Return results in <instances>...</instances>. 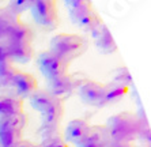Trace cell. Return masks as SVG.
<instances>
[{
  "label": "cell",
  "instance_id": "obj_11",
  "mask_svg": "<svg viewBox=\"0 0 151 147\" xmlns=\"http://www.w3.org/2000/svg\"><path fill=\"white\" fill-rule=\"evenodd\" d=\"M42 125L59 127L64 117V101L60 98H55V101L49 105L45 112L41 113Z\"/></svg>",
  "mask_w": 151,
  "mask_h": 147
},
{
  "label": "cell",
  "instance_id": "obj_14",
  "mask_svg": "<svg viewBox=\"0 0 151 147\" xmlns=\"http://www.w3.org/2000/svg\"><path fill=\"white\" fill-rule=\"evenodd\" d=\"M23 112V99L17 95H0V117Z\"/></svg>",
  "mask_w": 151,
  "mask_h": 147
},
{
  "label": "cell",
  "instance_id": "obj_18",
  "mask_svg": "<svg viewBox=\"0 0 151 147\" xmlns=\"http://www.w3.org/2000/svg\"><path fill=\"white\" fill-rule=\"evenodd\" d=\"M129 87L124 86L121 83H116V82H110V83L105 84V98L108 105L109 104H114L119 102L120 99H123L127 94H128Z\"/></svg>",
  "mask_w": 151,
  "mask_h": 147
},
{
  "label": "cell",
  "instance_id": "obj_3",
  "mask_svg": "<svg viewBox=\"0 0 151 147\" xmlns=\"http://www.w3.org/2000/svg\"><path fill=\"white\" fill-rule=\"evenodd\" d=\"M37 64L41 74L46 78V81L67 74L68 67H70V61L52 52L50 49L40 53L37 57Z\"/></svg>",
  "mask_w": 151,
  "mask_h": 147
},
{
  "label": "cell",
  "instance_id": "obj_19",
  "mask_svg": "<svg viewBox=\"0 0 151 147\" xmlns=\"http://www.w3.org/2000/svg\"><path fill=\"white\" fill-rule=\"evenodd\" d=\"M94 42H95L97 49H98L102 55H110V53H114L117 50L116 41H114V38L110 34L109 29L105 30L99 37H97L94 40Z\"/></svg>",
  "mask_w": 151,
  "mask_h": 147
},
{
  "label": "cell",
  "instance_id": "obj_4",
  "mask_svg": "<svg viewBox=\"0 0 151 147\" xmlns=\"http://www.w3.org/2000/svg\"><path fill=\"white\" fill-rule=\"evenodd\" d=\"M78 95L83 104L94 108H104L108 105L105 98V83L91 79H84L78 84Z\"/></svg>",
  "mask_w": 151,
  "mask_h": 147
},
{
  "label": "cell",
  "instance_id": "obj_8",
  "mask_svg": "<svg viewBox=\"0 0 151 147\" xmlns=\"http://www.w3.org/2000/svg\"><path fill=\"white\" fill-rule=\"evenodd\" d=\"M70 18L72 23L76 24L78 27H81L84 32H90L94 26H97L102 21L98 14L93 10L91 6L70 10Z\"/></svg>",
  "mask_w": 151,
  "mask_h": 147
},
{
  "label": "cell",
  "instance_id": "obj_5",
  "mask_svg": "<svg viewBox=\"0 0 151 147\" xmlns=\"http://www.w3.org/2000/svg\"><path fill=\"white\" fill-rule=\"evenodd\" d=\"M32 15L34 21L45 29H55L59 22L56 0H33Z\"/></svg>",
  "mask_w": 151,
  "mask_h": 147
},
{
  "label": "cell",
  "instance_id": "obj_22",
  "mask_svg": "<svg viewBox=\"0 0 151 147\" xmlns=\"http://www.w3.org/2000/svg\"><path fill=\"white\" fill-rule=\"evenodd\" d=\"M140 120V125H139V133H137V139L142 140L143 143H146L144 147H151V130L148 125L147 120L143 116H139Z\"/></svg>",
  "mask_w": 151,
  "mask_h": 147
},
{
  "label": "cell",
  "instance_id": "obj_29",
  "mask_svg": "<svg viewBox=\"0 0 151 147\" xmlns=\"http://www.w3.org/2000/svg\"><path fill=\"white\" fill-rule=\"evenodd\" d=\"M109 147H134V146L128 143H116V142H112Z\"/></svg>",
  "mask_w": 151,
  "mask_h": 147
},
{
  "label": "cell",
  "instance_id": "obj_26",
  "mask_svg": "<svg viewBox=\"0 0 151 147\" xmlns=\"http://www.w3.org/2000/svg\"><path fill=\"white\" fill-rule=\"evenodd\" d=\"M105 30H108V27H106V24L101 21L98 24H97V26H94V27H93L88 33H90V35H91V38H93V40H95L97 37H99V35H101L102 33L105 32Z\"/></svg>",
  "mask_w": 151,
  "mask_h": 147
},
{
  "label": "cell",
  "instance_id": "obj_2",
  "mask_svg": "<svg viewBox=\"0 0 151 147\" xmlns=\"http://www.w3.org/2000/svg\"><path fill=\"white\" fill-rule=\"evenodd\" d=\"M50 50L71 63L87 50V41L79 34L60 33L50 40Z\"/></svg>",
  "mask_w": 151,
  "mask_h": 147
},
{
  "label": "cell",
  "instance_id": "obj_6",
  "mask_svg": "<svg viewBox=\"0 0 151 147\" xmlns=\"http://www.w3.org/2000/svg\"><path fill=\"white\" fill-rule=\"evenodd\" d=\"M10 90L12 91V95H17V97L25 99V98L30 97L34 91L38 90V83H37L34 75L18 70L12 78Z\"/></svg>",
  "mask_w": 151,
  "mask_h": 147
},
{
  "label": "cell",
  "instance_id": "obj_28",
  "mask_svg": "<svg viewBox=\"0 0 151 147\" xmlns=\"http://www.w3.org/2000/svg\"><path fill=\"white\" fill-rule=\"evenodd\" d=\"M40 147H68V144L64 142V139H57V140H52V142L42 143Z\"/></svg>",
  "mask_w": 151,
  "mask_h": 147
},
{
  "label": "cell",
  "instance_id": "obj_9",
  "mask_svg": "<svg viewBox=\"0 0 151 147\" xmlns=\"http://www.w3.org/2000/svg\"><path fill=\"white\" fill-rule=\"evenodd\" d=\"M112 143L106 125H90L87 135L76 147H109Z\"/></svg>",
  "mask_w": 151,
  "mask_h": 147
},
{
  "label": "cell",
  "instance_id": "obj_25",
  "mask_svg": "<svg viewBox=\"0 0 151 147\" xmlns=\"http://www.w3.org/2000/svg\"><path fill=\"white\" fill-rule=\"evenodd\" d=\"M65 4L68 6L70 10H75V8L91 6V0H65Z\"/></svg>",
  "mask_w": 151,
  "mask_h": 147
},
{
  "label": "cell",
  "instance_id": "obj_30",
  "mask_svg": "<svg viewBox=\"0 0 151 147\" xmlns=\"http://www.w3.org/2000/svg\"><path fill=\"white\" fill-rule=\"evenodd\" d=\"M18 147H40V146H35V144H33L32 142H27V140H25V142L22 140L21 144H19Z\"/></svg>",
  "mask_w": 151,
  "mask_h": 147
},
{
  "label": "cell",
  "instance_id": "obj_20",
  "mask_svg": "<svg viewBox=\"0 0 151 147\" xmlns=\"http://www.w3.org/2000/svg\"><path fill=\"white\" fill-rule=\"evenodd\" d=\"M17 71L18 70L14 67L12 61L0 64V91L8 90V89H10L12 78H14Z\"/></svg>",
  "mask_w": 151,
  "mask_h": 147
},
{
  "label": "cell",
  "instance_id": "obj_24",
  "mask_svg": "<svg viewBox=\"0 0 151 147\" xmlns=\"http://www.w3.org/2000/svg\"><path fill=\"white\" fill-rule=\"evenodd\" d=\"M113 82L116 83H121L124 86H128L129 87L132 84V78H131V74L128 71L127 67H120L117 68L114 72H113Z\"/></svg>",
  "mask_w": 151,
  "mask_h": 147
},
{
  "label": "cell",
  "instance_id": "obj_15",
  "mask_svg": "<svg viewBox=\"0 0 151 147\" xmlns=\"http://www.w3.org/2000/svg\"><path fill=\"white\" fill-rule=\"evenodd\" d=\"M55 98L56 97H53L46 89L45 90L38 89V90L34 91V93L29 97V99H30V105H32V108L35 109V110H38L40 113H42L49 108V105L55 101Z\"/></svg>",
  "mask_w": 151,
  "mask_h": 147
},
{
  "label": "cell",
  "instance_id": "obj_13",
  "mask_svg": "<svg viewBox=\"0 0 151 147\" xmlns=\"http://www.w3.org/2000/svg\"><path fill=\"white\" fill-rule=\"evenodd\" d=\"M32 41H33V32L30 30V27L27 24L22 23V22H17L10 29L4 45L14 44V42H27V44H32Z\"/></svg>",
  "mask_w": 151,
  "mask_h": 147
},
{
  "label": "cell",
  "instance_id": "obj_21",
  "mask_svg": "<svg viewBox=\"0 0 151 147\" xmlns=\"http://www.w3.org/2000/svg\"><path fill=\"white\" fill-rule=\"evenodd\" d=\"M0 124L7 125L10 128H14V130L22 131L26 127V124H27V116L25 115V112L4 116V117H0Z\"/></svg>",
  "mask_w": 151,
  "mask_h": 147
},
{
  "label": "cell",
  "instance_id": "obj_10",
  "mask_svg": "<svg viewBox=\"0 0 151 147\" xmlns=\"http://www.w3.org/2000/svg\"><path fill=\"white\" fill-rule=\"evenodd\" d=\"M88 130H90V124L83 119H74L68 122L67 128L64 131V142L72 143L75 146L81 143L82 140L86 138Z\"/></svg>",
  "mask_w": 151,
  "mask_h": 147
},
{
  "label": "cell",
  "instance_id": "obj_16",
  "mask_svg": "<svg viewBox=\"0 0 151 147\" xmlns=\"http://www.w3.org/2000/svg\"><path fill=\"white\" fill-rule=\"evenodd\" d=\"M22 142V131L0 124V147H18Z\"/></svg>",
  "mask_w": 151,
  "mask_h": 147
},
{
  "label": "cell",
  "instance_id": "obj_17",
  "mask_svg": "<svg viewBox=\"0 0 151 147\" xmlns=\"http://www.w3.org/2000/svg\"><path fill=\"white\" fill-rule=\"evenodd\" d=\"M17 22H19L18 17L12 14L8 8H0V44L4 45L10 29Z\"/></svg>",
  "mask_w": 151,
  "mask_h": 147
},
{
  "label": "cell",
  "instance_id": "obj_1",
  "mask_svg": "<svg viewBox=\"0 0 151 147\" xmlns=\"http://www.w3.org/2000/svg\"><path fill=\"white\" fill-rule=\"evenodd\" d=\"M105 125L108 128L112 142L132 144V142L137 139L140 120L139 116L135 113L121 112L109 117Z\"/></svg>",
  "mask_w": 151,
  "mask_h": 147
},
{
  "label": "cell",
  "instance_id": "obj_27",
  "mask_svg": "<svg viewBox=\"0 0 151 147\" xmlns=\"http://www.w3.org/2000/svg\"><path fill=\"white\" fill-rule=\"evenodd\" d=\"M8 61H11V59H10V55H8L7 46L0 44V64L8 63Z\"/></svg>",
  "mask_w": 151,
  "mask_h": 147
},
{
  "label": "cell",
  "instance_id": "obj_12",
  "mask_svg": "<svg viewBox=\"0 0 151 147\" xmlns=\"http://www.w3.org/2000/svg\"><path fill=\"white\" fill-rule=\"evenodd\" d=\"M8 55H10L11 61H17V63H29L34 56V50H33L32 44L27 42H14V44H7Z\"/></svg>",
  "mask_w": 151,
  "mask_h": 147
},
{
  "label": "cell",
  "instance_id": "obj_7",
  "mask_svg": "<svg viewBox=\"0 0 151 147\" xmlns=\"http://www.w3.org/2000/svg\"><path fill=\"white\" fill-rule=\"evenodd\" d=\"M78 89V79L74 75H68V74H64V75H60L57 78H53L48 81V89L46 90L49 91L53 97L60 98L63 99L64 98H68L74 94Z\"/></svg>",
  "mask_w": 151,
  "mask_h": 147
},
{
  "label": "cell",
  "instance_id": "obj_23",
  "mask_svg": "<svg viewBox=\"0 0 151 147\" xmlns=\"http://www.w3.org/2000/svg\"><path fill=\"white\" fill-rule=\"evenodd\" d=\"M32 3H33V0H10L7 8L14 15H17L18 17V15H21L22 12L30 10Z\"/></svg>",
  "mask_w": 151,
  "mask_h": 147
}]
</instances>
